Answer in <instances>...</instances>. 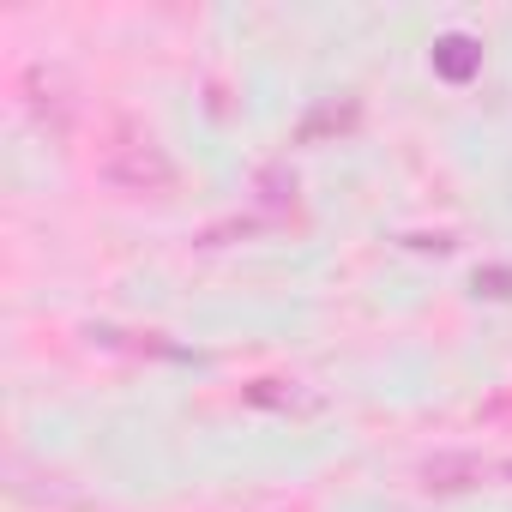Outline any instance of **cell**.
Here are the masks:
<instances>
[{
	"label": "cell",
	"mask_w": 512,
	"mask_h": 512,
	"mask_svg": "<svg viewBox=\"0 0 512 512\" xmlns=\"http://www.w3.org/2000/svg\"><path fill=\"white\" fill-rule=\"evenodd\" d=\"M97 175L115 187V193H127V199H169L175 193V157L157 145V133L151 127H139V121H109L103 127V139H97Z\"/></svg>",
	"instance_id": "cell-1"
},
{
	"label": "cell",
	"mask_w": 512,
	"mask_h": 512,
	"mask_svg": "<svg viewBox=\"0 0 512 512\" xmlns=\"http://www.w3.org/2000/svg\"><path fill=\"white\" fill-rule=\"evenodd\" d=\"M25 103H31V115L37 121H67L73 115V91H67V79H61V67H49V61H37V67H25Z\"/></svg>",
	"instance_id": "cell-2"
},
{
	"label": "cell",
	"mask_w": 512,
	"mask_h": 512,
	"mask_svg": "<svg viewBox=\"0 0 512 512\" xmlns=\"http://www.w3.org/2000/svg\"><path fill=\"white\" fill-rule=\"evenodd\" d=\"M488 476V458H476V452H434L428 464H422V488L428 494H464V488H476Z\"/></svg>",
	"instance_id": "cell-3"
},
{
	"label": "cell",
	"mask_w": 512,
	"mask_h": 512,
	"mask_svg": "<svg viewBox=\"0 0 512 512\" xmlns=\"http://www.w3.org/2000/svg\"><path fill=\"white\" fill-rule=\"evenodd\" d=\"M247 404H260V410H320V392H308L302 380H253Z\"/></svg>",
	"instance_id": "cell-4"
},
{
	"label": "cell",
	"mask_w": 512,
	"mask_h": 512,
	"mask_svg": "<svg viewBox=\"0 0 512 512\" xmlns=\"http://www.w3.org/2000/svg\"><path fill=\"white\" fill-rule=\"evenodd\" d=\"M476 61H482V55H476L470 37H440V43H434V67H440L446 79H470Z\"/></svg>",
	"instance_id": "cell-5"
},
{
	"label": "cell",
	"mask_w": 512,
	"mask_h": 512,
	"mask_svg": "<svg viewBox=\"0 0 512 512\" xmlns=\"http://www.w3.org/2000/svg\"><path fill=\"white\" fill-rule=\"evenodd\" d=\"M500 476H512V464H500Z\"/></svg>",
	"instance_id": "cell-6"
}]
</instances>
